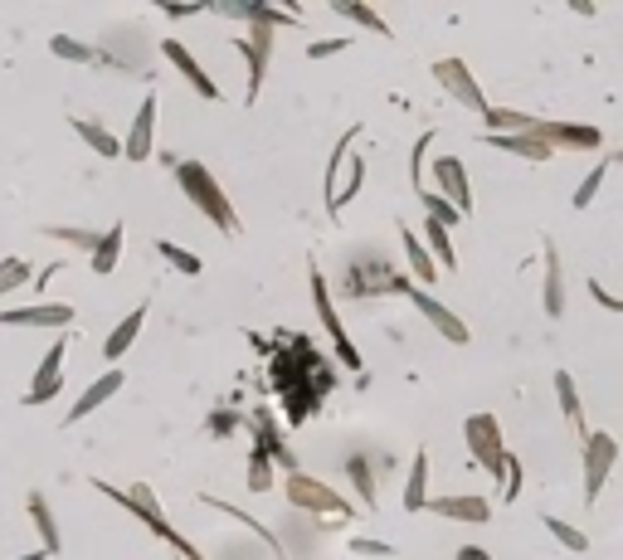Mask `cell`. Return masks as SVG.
Listing matches in <instances>:
<instances>
[{"label": "cell", "mask_w": 623, "mask_h": 560, "mask_svg": "<svg viewBox=\"0 0 623 560\" xmlns=\"http://www.w3.org/2000/svg\"><path fill=\"white\" fill-rule=\"evenodd\" d=\"M176 186L185 190V200L205 215V220L215 224L220 234H239L244 224H239V215H234V200L220 190V181L210 176V166H200V161H176Z\"/></svg>", "instance_id": "1"}, {"label": "cell", "mask_w": 623, "mask_h": 560, "mask_svg": "<svg viewBox=\"0 0 623 560\" xmlns=\"http://www.w3.org/2000/svg\"><path fill=\"white\" fill-rule=\"evenodd\" d=\"M463 439H468V453H473V463L487 473V478H507V444H502V424H497V414H468L463 419Z\"/></svg>", "instance_id": "2"}, {"label": "cell", "mask_w": 623, "mask_h": 560, "mask_svg": "<svg viewBox=\"0 0 623 560\" xmlns=\"http://www.w3.org/2000/svg\"><path fill=\"white\" fill-rule=\"evenodd\" d=\"M283 492H288V502H293V507H302V512H317V517H356V507H351V502H346L336 487L322 483V478L288 473Z\"/></svg>", "instance_id": "3"}, {"label": "cell", "mask_w": 623, "mask_h": 560, "mask_svg": "<svg viewBox=\"0 0 623 560\" xmlns=\"http://www.w3.org/2000/svg\"><path fill=\"white\" fill-rule=\"evenodd\" d=\"M312 302H317V317H322V327H327L331 346H336V356H341V366H351V371H361V351H356V341L346 336V327H341V312H336V302H331V288L327 278L317 273V263H312Z\"/></svg>", "instance_id": "4"}, {"label": "cell", "mask_w": 623, "mask_h": 560, "mask_svg": "<svg viewBox=\"0 0 623 560\" xmlns=\"http://www.w3.org/2000/svg\"><path fill=\"white\" fill-rule=\"evenodd\" d=\"M614 463H619V439L604 434V429H589L585 434V502H599Z\"/></svg>", "instance_id": "5"}, {"label": "cell", "mask_w": 623, "mask_h": 560, "mask_svg": "<svg viewBox=\"0 0 623 560\" xmlns=\"http://www.w3.org/2000/svg\"><path fill=\"white\" fill-rule=\"evenodd\" d=\"M434 78H439V88L453 98V103H463V108L477 112V117L492 108L487 93H482V83L473 78V69H468L463 59H439V64H434Z\"/></svg>", "instance_id": "6"}, {"label": "cell", "mask_w": 623, "mask_h": 560, "mask_svg": "<svg viewBox=\"0 0 623 560\" xmlns=\"http://www.w3.org/2000/svg\"><path fill=\"white\" fill-rule=\"evenodd\" d=\"M409 302H414V307L424 312V322H429V327H434L443 341H453V346H468V341H473L468 322H463V317H458L453 307H443V302L434 298L429 288H414V283H409Z\"/></svg>", "instance_id": "7"}, {"label": "cell", "mask_w": 623, "mask_h": 560, "mask_svg": "<svg viewBox=\"0 0 623 560\" xmlns=\"http://www.w3.org/2000/svg\"><path fill=\"white\" fill-rule=\"evenodd\" d=\"M64 351H69V341H54L49 351H44V361H39L35 380H30V390L20 395V405L25 410H35V405H49L59 390H64Z\"/></svg>", "instance_id": "8"}, {"label": "cell", "mask_w": 623, "mask_h": 560, "mask_svg": "<svg viewBox=\"0 0 623 560\" xmlns=\"http://www.w3.org/2000/svg\"><path fill=\"white\" fill-rule=\"evenodd\" d=\"M0 327H49V332H69L74 327V307L69 302H30V307H5Z\"/></svg>", "instance_id": "9"}, {"label": "cell", "mask_w": 623, "mask_h": 560, "mask_svg": "<svg viewBox=\"0 0 623 560\" xmlns=\"http://www.w3.org/2000/svg\"><path fill=\"white\" fill-rule=\"evenodd\" d=\"M234 49L249 59V88H244V103H258L263 78H268V59H273V30L249 25V39H234Z\"/></svg>", "instance_id": "10"}, {"label": "cell", "mask_w": 623, "mask_h": 560, "mask_svg": "<svg viewBox=\"0 0 623 560\" xmlns=\"http://www.w3.org/2000/svg\"><path fill=\"white\" fill-rule=\"evenodd\" d=\"M161 54H166V64H171V69H176V74H181L185 83H190V88L205 98V103H220V83L205 74V64H200V59L185 49L181 39H161Z\"/></svg>", "instance_id": "11"}, {"label": "cell", "mask_w": 623, "mask_h": 560, "mask_svg": "<svg viewBox=\"0 0 623 560\" xmlns=\"http://www.w3.org/2000/svg\"><path fill=\"white\" fill-rule=\"evenodd\" d=\"M531 132H536L546 147H575V151H599L604 147L599 127H585V122H550V117H536Z\"/></svg>", "instance_id": "12"}, {"label": "cell", "mask_w": 623, "mask_h": 560, "mask_svg": "<svg viewBox=\"0 0 623 560\" xmlns=\"http://www.w3.org/2000/svg\"><path fill=\"white\" fill-rule=\"evenodd\" d=\"M434 186L439 195L458 210V215H473V186H468V166L458 156H439L434 161Z\"/></svg>", "instance_id": "13"}, {"label": "cell", "mask_w": 623, "mask_h": 560, "mask_svg": "<svg viewBox=\"0 0 623 560\" xmlns=\"http://www.w3.org/2000/svg\"><path fill=\"white\" fill-rule=\"evenodd\" d=\"M429 512L443 522H468V526H487L492 522V502L477 492H448V497H429Z\"/></svg>", "instance_id": "14"}, {"label": "cell", "mask_w": 623, "mask_h": 560, "mask_svg": "<svg viewBox=\"0 0 623 560\" xmlns=\"http://www.w3.org/2000/svg\"><path fill=\"white\" fill-rule=\"evenodd\" d=\"M93 487H98V492H103L108 502H117V507H127L132 517H142L147 526H156V522H161V497L151 492V483H132L127 492H117L112 483H103V478H93Z\"/></svg>", "instance_id": "15"}, {"label": "cell", "mask_w": 623, "mask_h": 560, "mask_svg": "<svg viewBox=\"0 0 623 560\" xmlns=\"http://www.w3.org/2000/svg\"><path fill=\"white\" fill-rule=\"evenodd\" d=\"M151 147H156V93L142 98V108L132 117L127 137H122V161H147Z\"/></svg>", "instance_id": "16"}, {"label": "cell", "mask_w": 623, "mask_h": 560, "mask_svg": "<svg viewBox=\"0 0 623 560\" xmlns=\"http://www.w3.org/2000/svg\"><path fill=\"white\" fill-rule=\"evenodd\" d=\"M122 385H127V375H122V366H112V371H103V375H98V380H93V385H88V390H83V395L74 400V410H69V424H78V419H88L93 410H103V405H108V400L117 395V390H122Z\"/></svg>", "instance_id": "17"}, {"label": "cell", "mask_w": 623, "mask_h": 560, "mask_svg": "<svg viewBox=\"0 0 623 560\" xmlns=\"http://www.w3.org/2000/svg\"><path fill=\"white\" fill-rule=\"evenodd\" d=\"M25 507H30V522H35V531H39V551H44V556H59V551H64V546H59L64 531H59V517H54L49 497L35 487V492L25 497Z\"/></svg>", "instance_id": "18"}, {"label": "cell", "mask_w": 623, "mask_h": 560, "mask_svg": "<svg viewBox=\"0 0 623 560\" xmlns=\"http://www.w3.org/2000/svg\"><path fill=\"white\" fill-rule=\"evenodd\" d=\"M200 507H215V512H224V517L244 522V526H249V531L258 536V541H263V546L273 551V560H288V551H283V546H278V536H273V526H263V522L254 517V512H249V507H234V502H220V497H210V492H200Z\"/></svg>", "instance_id": "19"}, {"label": "cell", "mask_w": 623, "mask_h": 560, "mask_svg": "<svg viewBox=\"0 0 623 560\" xmlns=\"http://www.w3.org/2000/svg\"><path fill=\"white\" fill-rule=\"evenodd\" d=\"M147 312H151L147 302H137V307H132V312H127V317H122V322H117V327L108 332V341H103V356H108L112 366H117V361H122L127 351H132V341H137V332H142Z\"/></svg>", "instance_id": "20"}, {"label": "cell", "mask_w": 623, "mask_h": 560, "mask_svg": "<svg viewBox=\"0 0 623 560\" xmlns=\"http://www.w3.org/2000/svg\"><path fill=\"white\" fill-rule=\"evenodd\" d=\"M400 244H404V259H409V273H414V288L434 283V278H439V263H434V254L424 249V239H419L409 224H400Z\"/></svg>", "instance_id": "21"}, {"label": "cell", "mask_w": 623, "mask_h": 560, "mask_svg": "<svg viewBox=\"0 0 623 560\" xmlns=\"http://www.w3.org/2000/svg\"><path fill=\"white\" fill-rule=\"evenodd\" d=\"M404 512H429V448L414 453L409 478H404Z\"/></svg>", "instance_id": "22"}, {"label": "cell", "mask_w": 623, "mask_h": 560, "mask_svg": "<svg viewBox=\"0 0 623 560\" xmlns=\"http://www.w3.org/2000/svg\"><path fill=\"white\" fill-rule=\"evenodd\" d=\"M482 142L507 151V156H526V161H550V156H555V147H546L536 132H512V137H487V132H482Z\"/></svg>", "instance_id": "23"}, {"label": "cell", "mask_w": 623, "mask_h": 560, "mask_svg": "<svg viewBox=\"0 0 623 560\" xmlns=\"http://www.w3.org/2000/svg\"><path fill=\"white\" fill-rule=\"evenodd\" d=\"M555 400H560V414L570 419V429L585 439V405H580V385H575V375L570 371H555Z\"/></svg>", "instance_id": "24"}, {"label": "cell", "mask_w": 623, "mask_h": 560, "mask_svg": "<svg viewBox=\"0 0 623 560\" xmlns=\"http://www.w3.org/2000/svg\"><path fill=\"white\" fill-rule=\"evenodd\" d=\"M546 317H565V263L546 239Z\"/></svg>", "instance_id": "25"}, {"label": "cell", "mask_w": 623, "mask_h": 560, "mask_svg": "<svg viewBox=\"0 0 623 560\" xmlns=\"http://www.w3.org/2000/svg\"><path fill=\"white\" fill-rule=\"evenodd\" d=\"M69 122H74L78 142H88V147L98 151V156H108V161H117V156H122V142L112 137L103 122H93V117H69Z\"/></svg>", "instance_id": "26"}, {"label": "cell", "mask_w": 623, "mask_h": 560, "mask_svg": "<svg viewBox=\"0 0 623 560\" xmlns=\"http://www.w3.org/2000/svg\"><path fill=\"white\" fill-rule=\"evenodd\" d=\"M331 10L341 15V20H351V25H361L370 35H390V25H385V15H375L366 0H331Z\"/></svg>", "instance_id": "27"}, {"label": "cell", "mask_w": 623, "mask_h": 560, "mask_svg": "<svg viewBox=\"0 0 623 560\" xmlns=\"http://www.w3.org/2000/svg\"><path fill=\"white\" fill-rule=\"evenodd\" d=\"M424 249L434 254V263H439V268H448V273L458 268V254H453V239H448V229H443L439 220H429V215H424Z\"/></svg>", "instance_id": "28"}, {"label": "cell", "mask_w": 623, "mask_h": 560, "mask_svg": "<svg viewBox=\"0 0 623 560\" xmlns=\"http://www.w3.org/2000/svg\"><path fill=\"white\" fill-rule=\"evenodd\" d=\"M361 186H366V156H351V176L341 181V190L327 200V215L331 220H341V210H346V200H356L361 195Z\"/></svg>", "instance_id": "29"}, {"label": "cell", "mask_w": 623, "mask_h": 560, "mask_svg": "<svg viewBox=\"0 0 623 560\" xmlns=\"http://www.w3.org/2000/svg\"><path fill=\"white\" fill-rule=\"evenodd\" d=\"M88 259H93V273H98V278H108L112 268H117V259H122V224L103 229V239H98V249H93Z\"/></svg>", "instance_id": "30"}, {"label": "cell", "mask_w": 623, "mask_h": 560, "mask_svg": "<svg viewBox=\"0 0 623 560\" xmlns=\"http://www.w3.org/2000/svg\"><path fill=\"white\" fill-rule=\"evenodd\" d=\"M609 166H614V156H599V161H594V171H589L585 181L575 186V195H570V205H575V210H589V205H594V195L604 190V176H609Z\"/></svg>", "instance_id": "31"}, {"label": "cell", "mask_w": 623, "mask_h": 560, "mask_svg": "<svg viewBox=\"0 0 623 560\" xmlns=\"http://www.w3.org/2000/svg\"><path fill=\"white\" fill-rule=\"evenodd\" d=\"M361 137V122H351V132H341L336 137V151H331V161H327V200L341 190V166H346V156H351V142Z\"/></svg>", "instance_id": "32"}, {"label": "cell", "mask_w": 623, "mask_h": 560, "mask_svg": "<svg viewBox=\"0 0 623 560\" xmlns=\"http://www.w3.org/2000/svg\"><path fill=\"white\" fill-rule=\"evenodd\" d=\"M49 49H54V59H69V64H98V59H103L93 44L69 39V35H54V39H49Z\"/></svg>", "instance_id": "33"}, {"label": "cell", "mask_w": 623, "mask_h": 560, "mask_svg": "<svg viewBox=\"0 0 623 560\" xmlns=\"http://www.w3.org/2000/svg\"><path fill=\"white\" fill-rule=\"evenodd\" d=\"M25 283H35V263L30 259H0V298L15 293V288H25Z\"/></svg>", "instance_id": "34"}, {"label": "cell", "mask_w": 623, "mask_h": 560, "mask_svg": "<svg viewBox=\"0 0 623 560\" xmlns=\"http://www.w3.org/2000/svg\"><path fill=\"white\" fill-rule=\"evenodd\" d=\"M44 234H49V239H59V244H78L83 254H93V249H98V239H103V229H74V224H49Z\"/></svg>", "instance_id": "35"}, {"label": "cell", "mask_w": 623, "mask_h": 560, "mask_svg": "<svg viewBox=\"0 0 623 560\" xmlns=\"http://www.w3.org/2000/svg\"><path fill=\"white\" fill-rule=\"evenodd\" d=\"M156 254H161V259L171 263L176 273H190V278H195V273L205 268V263H200V254H190V249H181V244H171V239H156Z\"/></svg>", "instance_id": "36"}, {"label": "cell", "mask_w": 623, "mask_h": 560, "mask_svg": "<svg viewBox=\"0 0 623 560\" xmlns=\"http://www.w3.org/2000/svg\"><path fill=\"white\" fill-rule=\"evenodd\" d=\"M546 531L555 536V541H560V546H565V551H575V556H580V551H589V536L580 531V526L560 522V517H546Z\"/></svg>", "instance_id": "37"}, {"label": "cell", "mask_w": 623, "mask_h": 560, "mask_svg": "<svg viewBox=\"0 0 623 560\" xmlns=\"http://www.w3.org/2000/svg\"><path fill=\"white\" fill-rule=\"evenodd\" d=\"M346 473H351V483H356V492H361V502H375V473H370V458H366V453H351Z\"/></svg>", "instance_id": "38"}, {"label": "cell", "mask_w": 623, "mask_h": 560, "mask_svg": "<svg viewBox=\"0 0 623 560\" xmlns=\"http://www.w3.org/2000/svg\"><path fill=\"white\" fill-rule=\"evenodd\" d=\"M419 205H424V215H429V220H439L443 229H453V224L463 220V215H458V210H453V205L443 200L439 190H424V195H419Z\"/></svg>", "instance_id": "39"}, {"label": "cell", "mask_w": 623, "mask_h": 560, "mask_svg": "<svg viewBox=\"0 0 623 560\" xmlns=\"http://www.w3.org/2000/svg\"><path fill=\"white\" fill-rule=\"evenodd\" d=\"M151 531H156V536H161L166 546H176V556H181V560H210L205 551H195V546H190V541H185V536H181V531H176L171 522H166V517H161V522L151 526Z\"/></svg>", "instance_id": "40"}, {"label": "cell", "mask_w": 623, "mask_h": 560, "mask_svg": "<svg viewBox=\"0 0 623 560\" xmlns=\"http://www.w3.org/2000/svg\"><path fill=\"white\" fill-rule=\"evenodd\" d=\"M429 147H434V127L429 132H419V142H414V156H409V181H414V190L424 195V156H429Z\"/></svg>", "instance_id": "41"}, {"label": "cell", "mask_w": 623, "mask_h": 560, "mask_svg": "<svg viewBox=\"0 0 623 560\" xmlns=\"http://www.w3.org/2000/svg\"><path fill=\"white\" fill-rule=\"evenodd\" d=\"M249 487H254V492H268V487H273V458H268L263 448H254V458H249Z\"/></svg>", "instance_id": "42"}, {"label": "cell", "mask_w": 623, "mask_h": 560, "mask_svg": "<svg viewBox=\"0 0 623 560\" xmlns=\"http://www.w3.org/2000/svg\"><path fill=\"white\" fill-rule=\"evenodd\" d=\"M521 478H526L521 458H516V453H507V478H502V497H507V502H516V497H521Z\"/></svg>", "instance_id": "43"}, {"label": "cell", "mask_w": 623, "mask_h": 560, "mask_svg": "<svg viewBox=\"0 0 623 560\" xmlns=\"http://www.w3.org/2000/svg\"><path fill=\"white\" fill-rule=\"evenodd\" d=\"M346 546H351V556H395L390 541H370V536H351Z\"/></svg>", "instance_id": "44"}, {"label": "cell", "mask_w": 623, "mask_h": 560, "mask_svg": "<svg viewBox=\"0 0 623 560\" xmlns=\"http://www.w3.org/2000/svg\"><path fill=\"white\" fill-rule=\"evenodd\" d=\"M589 298L599 302L604 312H623V298H619V293H609V288H604L599 278H589Z\"/></svg>", "instance_id": "45"}, {"label": "cell", "mask_w": 623, "mask_h": 560, "mask_svg": "<svg viewBox=\"0 0 623 560\" xmlns=\"http://www.w3.org/2000/svg\"><path fill=\"white\" fill-rule=\"evenodd\" d=\"M234 429H239V414H229V410H215V414H210V434H215V439H229Z\"/></svg>", "instance_id": "46"}, {"label": "cell", "mask_w": 623, "mask_h": 560, "mask_svg": "<svg viewBox=\"0 0 623 560\" xmlns=\"http://www.w3.org/2000/svg\"><path fill=\"white\" fill-rule=\"evenodd\" d=\"M341 49H351V39H317V44H307V59H331Z\"/></svg>", "instance_id": "47"}, {"label": "cell", "mask_w": 623, "mask_h": 560, "mask_svg": "<svg viewBox=\"0 0 623 560\" xmlns=\"http://www.w3.org/2000/svg\"><path fill=\"white\" fill-rule=\"evenodd\" d=\"M210 5L205 0H195V5H161V15H171V20H195V15H205Z\"/></svg>", "instance_id": "48"}, {"label": "cell", "mask_w": 623, "mask_h": 560, "mask_svg": "<svg viewBox=\"0 0 623 560\" xmlns=\"http://www.w3.org/2000/svg\"><path fill=\"white\" fill-rule=\"evenodd\" d=\"M458 560H492V556H487L482 546H463V551H458Z\"/></svg>", "instance_id": "49"}, {"label": "cell", "mask_w": 623, "mask_h": 560, "mask_svg": "<svg viewBox=\"0 0 623 560\" xmlns=\"http://www.w3.org/2000/svg\"><path fill=\"white\" fill-rule=\"evenodd\" d=\"M15 560H49L44 551H30V556H15Z\"/></svg>", "instance_id": "50"}, {"label": "cell", "mask_w": 623, "mask_h": 560, "mask_svg": "<svg viewBox=\"0 0 623 560\" xmlns=\"http://www.w3.org/2000/svg\"><path fill=\"white\" fill-rule=\"evenodd\" d=\"M614 161H623V151H619V156H614Z\"/></svg>", "instance_id": "51"}]
</instances>
